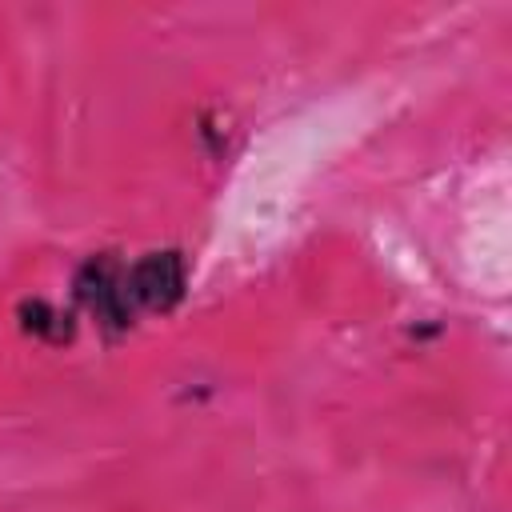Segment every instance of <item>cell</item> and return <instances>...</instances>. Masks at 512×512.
Returning <instances> with one entry per match:
<instances>
[{
    "label": "cell",
    "mask_w": 512,
    "mask_h": 512,
    "mask_svg": "<svg viewBox=\"0 0 512 512\" xmlns=\"http://www.w3.org/2000/svg\"><path fill=\"white\" fill-rule=\"evenodd\" d=\"M128 264L116 256V252H96L88 256L80 268H76V280H72V292L76 300L96 316V324L104 332H128L136 324V308L128 300V280H124Z\"/></svg>",
    "instance_id": "cell-1"
},
{
    "label": "cell",
    "mask_w": 512,
    "mask_h": 512,
    "mask_svg": "<svg viewBox=\"0 0 512 512\" xmlns=\"http://www.w3.org/2000/svg\"><path fill=\"white\" fill-rule=\"evenodd\" d=\"M16 316H20V328H24V332H32V336H40V340H48V344H64V340L76 336L72 316L60 312V308H52L48 300H24Z\"/></svg>",
    "instance_id": "cell-3"
},
{
    "label": "cell",
    "mask_w": 512,
    "mask_h": 512,
    "mask_svg": "<svg viewBox=\"0 0 512 512\" xmlns=\"http://www.w3.org/2000/svg\"><path fill=\"white\" fill-rule=\"evenodd\" d=\"M128 300L136 312H172L188 292V264L180 248H156L128 264Z\"/></svg>",
    "instance_id": "cell-2"
}]
</instances>
